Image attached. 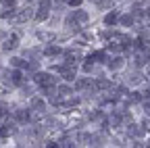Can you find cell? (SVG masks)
<instances>
[{"mask_svg": "<svg viewBox=\"0 0 150 148\" xmlns=\"http://www.w3.org/2000/svg\"><path fill=\"white\" fill-rule=\"evenodd\" d=\"M75 21H77V23H86V21H88V13H83V11H75V13L69 17V19H67V23L73 25Z\"/></svg>", "mask_w": 150, "mask_h": 148, "instance_id": "cell-1", "label": "cell"}, {"mask_svg": "<svg viewBox=\"0 0 150 148\" xmlns=\"http://www.w3.org/2000/svg\"><path fill=\"white\" fill-rule=\"evenodd\" d=\"M35 84H40V86H50L54 79H52V75L50 73H35Z\"/></svg>", "mask_w": 150, "mask_h": 148, "instance_id": "cell-2", "label": "cell"}, {"mask_svg": "<svg viewBox=\"0 0 150 148\" xmlns=\"http://www.w3.org/2000/svg\"><path fill=\"white\" fill-rule=\"evenodd\" d=\"M48 8H50V2L46 0V2H42V8L35 13V21H44V19H48Z\"/></svg>", "mask_w": 150, "mask_h": 148, "instance_id": "cell-3", "label": "cell"}, {"mask_svg": "<svg viewBox=\"0 0 150 148\" xmlns=\"http://www.w3.org/2000/svg\"><path fill=\"white\" fill-rule=\"evenodd\" d=\"M8 79H11L13 84H17V86H21V84H23V73H21V69L11 71V73H8Z\"/></svg>", "mask_w": 150, "mask_h": 148, "instance_id": "cell-4", "label": "cell"}, {"mask_svg": "<svg viewBox=\"0 0 150 148\" xmlns=\"http://www.w3.org/2000/svg\"><path fill=\"white\" fill-rule=\"evenodd\" d=\"M15 119H17L19 123H27V121H29V110H25V108L15 110Z\"/></svg>", "mask_w": 150, "mask_h": 148, "instance_id": "cell-5", "label": "cell"}, {"mask_svg": "<svg viewBox=\"0 0 150 148\" xmlns=\"http://www.w3.org/2000/svg\"><path fill=\"white\" fill-rule=\"evenodd\" d=\"M65 59H67V61H65L67 65H73L75 61H79V59H81V52H79V50H77V52H75V50H69V52L65 54Z\"/></svg>", "mask_w": 150, "mask_h": 148, "instance_id": "cell-6", "label": "cell"}, {"mask_svg": "<svg viewBox=\"0 0 150 148\" xmlns=\"http://www.w3.org/2000/svg\"><path fill=\"white\" fill-rule=\"evenodd\" d=\"M17 46H19V40H17V35H13V38H6V40H4V44H2V48H4L6 52H8V50H15Z\"/></svg>", "mask_w": 150, "mask_h": 148, "instance_id": "cell-7", "label": "cell"}, {"mask_svg": "<svg viewBox=\"0 0 150 148\" xmlns=\"http://www.w3.org/2000/svg\"><path fill=\"white\" fill-rule=\"evenodd\" d=\"M31 110H35V113H42L44 110V98H31Z\"/></svg>", "mask_w": 150, "mask_h": 148, "instance_id": "cell-8", "label": "cell"}, {"mask_svg": "<svg viewBox=\"0 0 150 148\" xmlns=\"http://www.w3.org/2000/svg\"><path fill=\"white\" fill-rule=\"evenodd\" d=\"M127 134H129V136H134V138H138V136L144 134V129H140L136 123H129V125H127Z\"/></svg>", "mask_w": 150, "mask_h": 148, "instance_id": "cell-9", "label": "cell"}, {"mask_svg": "<svg viewBox=\"0 0 150 148\" xmlns=\"http://www.w3.org/2000/svg\"><path fill=\"white\" fill-rule=\"evenodd\" d=\"M15 17H17V21H27L29 17H31V8H23V11H19V13H15Z\"/></svg>", "mask_w": 150, "mask_h": 148, "instance_id": "cell-10", "label": "cell"}, {"mask_svg": "<svg viewBox=\"0 0 150 148\" xmlns=\"http://www.w3.org/2000/svg\"><path fill=\"white\" fill-rule=\"evenodd\" d=\"M44 54H46V57H56V54H61V48L54 46V44H50V46L44 48Z\"/></svg>", "mask_w": 150, "mask_h": 148, "instance_id": "cell-11", "label": "cell"}, {"mask_svg": "<svg viewBox=\"0 0 150 148\" xmlns=\"http://www.w3.org/2000/svg\"><path fill=\"white\" fill-rule=\"evenodd\" d=\"M117 19H119L117 11H110V13L104 17V23H106V25H115V23H117Z\"/></svg>", "mask_w": 150, "mask_h": 148, "instance_id": "cell-12", "label": "cell"}, {"mask_svg": "<svg viewBox=\"0 0 150 148\" xmlns=\"http://www.w3.org/2000/svg\"><path fill=\"white\" fill-rule=\"evenodd\" d=\"M61 73H63V77H65L67 81H71V79H75V71H73L71 67H63V69H61Z\"/></svg>", "mask_w": 150, "mask_h": 148, "instance_id": "cell-13", "label": "cell"}, {"mask_svg": "<svg viewBox=\"0 0 150 148\" xmlns=\"http://www.w3.org/2000/svg\"><path fill=\"white\" fill-rule=\"evenodd\" d=\"M90 86H92V81L86 79V77H81V79L75 81V88H77V90H86V88H90Z\"/></svg>", "mask_w": 150, "mask_h": 148, "instance_id": "cell-14", "label": "cell"}, {"mask_svg": "<svg viewBox=\"0 0 150 148\" xmlns=\"http://www.w3.org/2000/svg\"><path fill=\"white\" fill-rule=\"evenodd\" d=\"M108 67H110V69H121V67H123V59H119V57H117V59L108 61Z\"/></svg>", "mask_w": 150, "mask_h": 148, "instance_id": "cell-15", "label": "cell"}, {"mask_svg": "<svg viewBox=\"0 0 150 148\" xmlns=\"http://www.w3.org/2000/svg\"><path fill=\"white\" fill-rule=\"evenodd\" d=\"M96 88L98 90H110V81L108 79H98L96 81Z\"/></svg>", "mask_w": 150, "mask_h": 148, "instance_id": "cell-16", "label": "cell"}, {"mask_svg": "<svg viewBox=\"0 0 150 148\" xmlns=\"http://www.w3.org/2000/svg\"><path fill=\"white\" fill-rule=\"evenodd\" d=\"M108 123H110L112 127H119V125H121V115H119V113H115V115L108 119Z\"/></svg>", "mask_w": 150, "mask_h": 148, "instance_id": "cell-17", "label": "cell"}, {"mask_svg": "<svg viewBox=\"0 0 150 148\" xmlns=\"http://www.w3.org/2000/svg\"><path fill=\"white\" fill-rule=\"evenodd\" d=\"M131 23H134V15H123V17H121V25L129 27Z\"/></svg>", "mask_w": 150, "mask_h": 148, "instance_id": "cell-18", "label": "cell"}, {"mask_svg": "<svg viewBox=\"0 0 150 148\" xmlns=\"http://www.w3.org/2000/svg\"><path fill=\"white\" fill-rule=\"evenodd\" d=\"M127 94H129V92H127ZM127 100L129 102H140L142 100V94H140V92H131V94L127 96Z\"/></svg>", "mask_w": 150, "mask_h": 148, "instance_id": "cell-19", "label": "cell"}, {"mask_svg": "<svg viewBox=\"0 0 150 148\" xmlns=\"http://www.w3.org/2000/svg\"><path fill=\"white\" fill-rule=\"evenodd\" d=\"M38 38H40L42 42H50V40H54V35L52 33H46V31H40V33H38Z\"/></svg>", "mask_w": 150, "mask_h": 148, "instance_id": "cell-20", "label": "cell"}, {"mask_svg": "<svg viewBox=\"0 0 150 148\" xmlns=\"http://www.w3.org/2000/svg\"><path fill=\"white\" fill-rule=\"evenodd\" d=\"M56 92H59L61 96H69V94H71V88H69V86H59V90H56Z\"/></svg>", "mask_w": 150, "mask_h": 148, "instance_id": "cell-21", "label": "cell"}, {"mask_svg": "<svg viewBox=\"0 0 150 148\" xmlns=\"http://www.w3.org/2000/svg\"><path fill=\"white\" fill-rule=\"evenodd\" d=\"M11 65H13L15 69H21V67H23V59H19V57H15V59H11Z\"/></svg>", "mask_w": 150, "mask_h": 148, "instance_id": "cell-22", "label": "cell"}, {"mask_svg": "<svg viewBox=\"0 0 150 148\" xmlns=\"http://www.w3.org/2000/svg\"><path fill=\"white\" fill-rule=\"evenodd\" d=\"M92 138H90V134H77V142H81V144H86V142H90Z\"/></svg>", "mask_w": 150, "mask_h": 148, "instance_id": "cell-23", "label": "cell"}, {"mask_svg": "<svg viewBox=\"0 0 150 148\" xmlns=\"http://www.w3.org/2000/svg\"><path fill=\"white\" fill-rule=\"evenodd\" d=\"M77 104H79V100H75V98H71V100H67V102H65V106H67V108H75Z\"/></svg>", "mask_w": 150, "mask_h": 148, "instance_id": "cell-24", "label": "cell"}, {"mask_svg": "<svg viewBox=\"0 0 150 148\" xmlns=\"http://www.w3.org/2000/svg\"><path fill=\"white\" fill-rule=\"evenodd\" d=\"M15 2H17V0H2V4H4L6 8H13V6H15Z\"/></svg>", "mask_w": 150, "mask_h": 148, "instance_id": "cell-25", "label": "cell"}, {"mask_svg": "<svg viewBox=\"0 0 150 148\" xmlns=\"http://www.w3.org/2000/svg\"><path fill=\"white\" fill-rule=\"evenodd\" d=\"M142 127H144V132H150V119H144L142 121Z\"/></svg>", "mask_w": 150, "mask_h": 148, "instance_id": "cell-26", "label": "cell"}, {"mask_svg": "<svg viewBox=\"0 0 150 148\" xmlns=\"http://www.w3.org/2000/svg\"><path fill=\"white\" fill-rule=\"evenodd\" d=\"M138 81H140V75H138V73H134V75L129 77V84H138Z\"/></svg>", "mask_w": 150, "mask_h": 148, "instance_id": "cell-27", "label": "cell"}, {"mask_svg": "<svg viewBox=\"0 0 150 148\" xmlns=\"http://www.w3.org/2000/svg\"><path fill=\"white\" fill-rule=\"evenodd\" d=\"M67 2H69L71 6H79V4L83 2V0H67Z\"/></svg>", "mask_w": 150, "mask_h": 148, "instance_id": "cell-28", "label": "cell"}, {"mask_svg": "<svg viewBox=\"0 0 150 148\" xmlns=\"http://www.w3.org/2000/svg\"><path fill=\"white\" fill-rule=\"evenodd\" d=\"M92 65H94V63H90V61H88V63L83 65V71H86V73H90V71H92Z\"/></svg>", "mask_w": 150, "mask_h": 148, "instance_id": "cell-29", "label": "cell"}, {"mask_svg": "<svg viewBox=\"0 0 150 148\" xmlns=\"http://www.w3.org/2000/svg\"><path fill=\"white\" fill-rule=\"evenodd\" d=\"M108 50H112V52H121V46H117V44H112V46H108Z\"/></svg>", "mask_w": 150, "mask_h": 148, "instance_id": "cell-30", "label": "cell"}, {"mask_svg": "<svg viewBox=\"0 0 150 148\" xmlns=\"http://www.w3.org/2000/svg\"><path fill=\"white\" fill-rule=\"evenodd\" d=\"M142 98H146V100H150V90H144V92H142Z\"/></svg>", "mask_w": 150, "mask_h": 148, "instance_id": "cell-31", "label": "cell"}, {"mask_svg": "<svg viewBox=\"0 0 150 148\" xmlns=\"http://www.w3.org/2000/svg\"><path fill=\"white\" fill-rule=\"evenodd\" d=\"M144 110H146V115L150 117V102H144Z\"/></svg>", "mask_w": 150, "mask_h": 148, "instance_id": "cell-32", "label": "cell"}, {"mask_svg": "<svg viewBox=\"0 0 150 148\" xmlns=\"http://www.w3.org/2000/svg\"><path fill=\"white\" fill-rule=\"evenodd\" d=\"M146 15H148V17H150V8H146Z\"/></svg>", "mask_w": 150, "mask_h": 148, "instance_id": "cell-33", "label": "cell"}, {"mask_svg": "<svg viewBox=\"0 0 150 148\" xmlns=\"http://www.w3.org/2000/svg\"><path fill=\"white\" fill-rule=\"evenodd\" d=\"M148 73H150V63H148Z\"/></svg>", "mask_w": 150, "mask_h": 148, "instance_id": "cell-34", "label": "cell"}]
</instances>
